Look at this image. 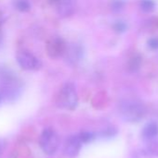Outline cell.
I'll return each instance as SVG.
<instances>
[{"mask_svg": "<svg viewBox=\"0 0 158 158\" xmlns=\"http://www.w3.org/2000/svg\"><path fill=\"white\" fill-rule=\"evenodd\" d=\"M140 6L144 12H151L155 9L156 3L153 0H142Z\"/></svg>", "mask_w": 158, "mask_h": 158, "instance_id": "obj_13", "label": "cell"}, {"mask_svg": "<svg viewBox=\"0 0 158 158\" xmlns=\"http://www.w3.org/2000/svg\"><path fill=\"white\" fill-rule=\"evenodd\" d=\"M82 146V142L78 135L70 136L64 144V154L66 156L71 158L77 156Z\"/></svg>", "mask_w": 158, "mask_h": 158, "instance_id": "obj_5", "label": "cell"}, {"mask_svg": "<svg viewBox=\"0 0 158 158\" xmlns=\"http://www.w3.org/2000/svg\"><path fill=\"white\" fill-rule=\"evenodd\" d=\"M130 158H153V155L149 151L140 149V150L133 152Z\"/></svg>", "mask_w": 158, "mask_h": 158, "instance_id": "obj_14", "label": "cell"}, {"mask_svg": "<svg viewBox=\"0 0 158 158\" xmlns=\"http://www.w3.org/2000/svg\"><path fill=\"white\" fill-rule=\"evenodd\" d=\"M145 106L138 100H124L119 105L121 117L128 122H138L145 115Z\"/></svg>", "mask_w": 158, "mask_h": 158, "instance_id": "obj_1", "label": "cell"}, {"mask_svg": "<svg viewBox=\"0 0 158 158\" xmlns=\"http://www.w3.org/2000/svg\"><path fill=\"white\" fill-rule=\"evenodd\" d=\"M66 49L65 43L62 39L54 37L51 38L47 44V51L50 57H59L64 54Z\"/></svg>", "mask_w": 158, "mask_h": 158, "instance_id": "obj_6", "label": "cell"}, {"mask_svg": "<svg viewBox=\"0 0 158 158\" xmlns=\"http://www.w3.org/2000/svg\"><path fill=\"white\" fill-rule=\"evenodd\" d=\"M142 136L145 140L149 141L155 137L158 136V123L155 121H151L147 123L142 131Z\"/></svg>", "mask_w": 158, "mask_h": 158, "instance_id": "obj_9", "label": "cell"}, {"mask_svg": "<svg viewBox=\"0 0 158 158\" xmlns=\"http://www.w3.org/2000/svg\"><path fill=\"white\" fill-rule=\"evenodd\" d=\"M141 63H142V57L139 55H135L133 56L128 63V69L130 72H135L137 71L140 67H141Z\"/></svg>", "mask_w": 158, "mask_h": 158, "instance_id": "obj_10", "label": "cell"}, {"mask_svg": "<svg viewBox=\"0 0 158 158\" xmlns=\"http://www.w3.org/2000/svg\"><path fill=\"white\" fill-rule=\"evenodd\" d=\"M82 48L81 46H79L78 44H72L70 45L69 47L66 46V49H65V56H66V59L67 61L70 63V64H76L81 56H82Z\"/></svg>", "mask_w": 158, "mask_h": 158, "instance_id": "obj_8", "label": "cell"}, {"mask_svg": "<svg viewBox=\"0 0 158 158\" xmlns=\"http://www.w3.org/2000/svg\"><path fill=\"white\" fill-rule=\"evenodd\" d=\"M117 133V131L115 128H113V127H110V128H107L106 130H104L101 134L102 137H114L115 134Z\"/></svg>", "mask_w": 158, "mask_h": 158, "instance_id": "obj_17", "label": "cell"}, {"mask_svg": "<svg viewBox=\"0 0 158 158\" xmlns=\"http://www.w3.org/2000/svg\"><path fill=\"white\" fill-rule=\"evenodd\" d=\"M14 6L21 12H26L31 7L29 2L26 0H14Z\"/></svg>", "mask_w": 158, "mask_h": 158, "instance_id": "obj_11", "label": "cell"}, {"mask_svg": "<svg viewBox=\"0 0 158 158\" xmlns=\"http://www.w3.org/2000/svg\"><path fill=\"white\" fill-rule=\"evenodd\" d=\"M78 136H79L82 143H88L95 138L94 134L91 132H88V131H84V132L80 133V135H78Z\"/></svg>", "mask_w": 158, "mask_h": 158, "instance_id": "obj_15", "label": "cell"}, {"mask_svg": "<svg viewBox=\"0 0 158 158\" xmlns=\"http://www.w3.org/2000/svg\"><path fill=\"white\" fill-rule=\"evenodd\" d=\"M16 60L20 67L25 70H36L42 67V62L27 50H20L16 54Z\"/></svg>", "mask_w": 158, "mask_h": 158, "instance_id": "obj_4", "label": "cell"}, {"mask_svg": "<svg viewBox=\"0 0 158 158\" xmlns=\"http://www.w3.org/2000/svg\"><path fill=\"white\" fill-rule=\"evenodd\" d=\"M57 103L60 107L67 110H74L78 104V96L74 83L66 82L61 89Z\"/></svg>", "mask_w": 158, "mask_h": 158, "instance_id": "obj_2", "label": "cell"}, {"mask_svg": "<svg viewBox=\"0 0 158 158\" xmlns=\"http://www.w3.org/2000/svg\"><path fill=\"white\" fill-rule=\"evenodd\" d=\"M57 13L61 18L72 16L75 10V0H54Z\"/></svg>", "mask_w": 158, "mask_h": 158, "instance_id": "obj_7", "label": "cell"}, {"mask_svg": "<svg viewBox=\"0 0 158 158\" xmlns=\"http://www.w3.org/2000/svg\"><path fill=\"white\" fill-rule=\"evenodd\" d=\"M124 5L125 4H124V2L122 0H114L112 2V5H111L112 10L115 11V12H119V11H121L123 9Z\"/></svg>", "mask_w": 158, "mask_h": 158, "instance_id": "obj_16", "label": "cell"}, {"mask_svg": "<svg viewBox=\"0 0 158 158\" xmlns=\"http://www.w3.org/2000/svg\"><path fill=\"white\" fill-rule=\"evenodd\" d=\"M2 150H3V144H2V143H1V142H0V156H1Z\"/></svg>", "mask_w": 158, "mask_h": 158, "instance_id": "obj_20", "label": "cell"}, {"mask_svg": "<svg viewBox=\"0 0 158 158\" xmlns=\"http://www.w3.org/2000/svg\"><path fill=\"white\" fill-rule=\"evenodd\" d=\"M114 29L117 32H123L127 30V24L123 21H117L114 24Z\"/></svg>", "mask_w": 158, "mask_h": 158, "instance_id": "obj_18", "label": "cell"}, {"mask_svg": "<svg viewBox=\"0 0 158 158\" xmlns=\"http://www.w3.org/2000/svg\"><path fill=\"white\" fill-rule=\"evenodd\" d=\"M53 1H54V0H53Z\"/></svg>", "mask_w": 158, "mask_h": 158, "instance_id": "obj_22", "label": "cell"}, {"mask_svg": "<svg viewBox=\"0 0 158 158\" xmlns=\"http://www.w3.org/2000/svg\"><path fill=\"white\" fill-rule=\"evenodd\" d=\"M148 46L152 50H156V49H158V37L151 38L148 41Z\"/></svg>", "mask_w": 158, "mask_h": 158, "instance_id": "obj_19", "label": "cell"}, {"mask_svg": "<svg viewBox=\"0 0 158 158\" xmlns=\"http://www.w3.org/2000/svg\"><path fill=\"white\" fill-rule=\"evenodd\" d=\"M149 144H148V151L153 155V156H158V136L151 139L148 141Z\"/></svg>", "mask_w": 158, "mask_h": 158, "instance_id": "obj_12", "label": "cell"}, {"mask_svg": "<svg viewBox=\"0 0 158 158\" xmlns=\"http://www.w3.org/2000/svg\"><path fill=\"white\" fill-rule=\"evenodd\" d=\"M59 136L52 129H45L39 139V145L42 151L47 156H53L59 147Z\"/></svg>", "mask_w": 158, "mask_h": 158, "instance_id": "obj_3", "label": "cell"}, {"mask_svg": "<svg viewBox=\"0 0 158 158\" xmlns=\"http://www.w3.org/2000/svg\"><path fill=\"white\" fill-rule=\"evenodd\" d=\"M1 99H2V95H1V94H0V102H1Z\"/></svg>", "mask_w": 158, "mask_h": 158, "instance_id": "obj_21", "label": "cell"}]
</instances>
